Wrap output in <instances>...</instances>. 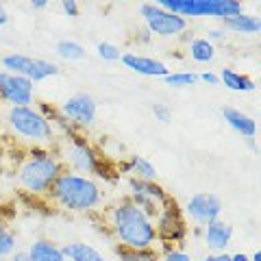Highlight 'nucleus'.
I'll use <instances>...</instances> for the list:
<instances>
[{
	"label": "nucleus",
	"mask_w": 261,
	"mask_h": 261,
	"mask_svg": "<svg viewBox=\"0 0 261 261\" xmlns=\"http://www.w3.org/2000/svg\"><path fill=\"white\" fill-rule=\"evenodd\" d=\"M3 70L5 72H13V74H20L24 79L33 81V83H42V81H48L59 74V65L42 59V57H29L22 53H9L5 55L3 59Z\"/></svg>",
	"instance_id": "nucleus-9"
},
{
	"label": "nucleus",
	"mask_w": 261,
	"mask_h": 261,
	"mask_svg": "<svg viewBox=\"0 0 261 261\" xmlns=\"http://www.w3.org/2000/svg\"><path fill=\"white\" fill-rule=\"evenodd\" d=\"M61 250H63V257L65 261H109L105 257V252H100L96 246L87 242H68V244H61Z\"/></svg>",
	"instance_id": "nucleus-19"
},
{
	"label": "nucleus",
	"mask_w": 261,
	"mask_h": 261,
	"mask_svg": "<svg viewBox=\"0 0 261 261\" xmlns=\"http://www.w3.org/2000/svg\"><path fill=\"white\" fill-rule=\"evenodd\" d=\"M218 79H220V85H224L226 89L238 92V94H252L257 89V83L248 74H242V72L233 68H222Z\"/></svg>",
	"instance_id": "nucleus-21"
},
{
	"label": "nucleus",
	"mask_w": 261,
	"mask_h": 261,
	"mask_svg": "<svg viewBox=\"0 0 261 261\" xmlns=\"http://www.w3.org/2000/svg\"><path fill=\"white\" fill-rule=\"evenodd\" d=\"M154 228H157V242H161L163 248L183 246V242L190 235L187 218L172 196L166 202V207L159 211V216L154 218Z\"/></svg>",
	"instance_id": "nucleus-7"
},
{
	"label": "nucleus",
	"mask_w": 261,
	"mask_h": 261,
	"mask_svg": "<svg viewBox=\"0 0 261 261\" xmlns=\"http://www.w3.org/2000/svg\"><path fill=\"white\" fill-rule=\"evenodd\" d=\"M55 152L59 154V159L63 161L65 170H72L76 174L83 176H98V178H109V166L100 150L96 146L85 140L83 133H68L61 135L55 144Z\"/></svg>",
	"instance_id": "nucleus-4"
},
{
	"label": "nucleus",
	"mask_w": 261,
	"mask_h": 261,
	"mask_svg": "<svg viewBox=\"0 0 261 261\" xmlns=\"http://www.w3.org/2000/svg\"><path fill=\"white\" fill-rule=\"evenodd\" d=\"M222 200H220V196L214 194V192H198L190 196V200L185 202L183 207V214L185 218L194 222L196 226H207L209 222H216V220L222 218Z\"/></svg>",
	"instance_id": "nucleus-12"
},
{
	"label": "nucleus",
	"mask_w": 261,
	"mask_h": 261,
	"mask_svg": "<svg viewBox=\"0 0 261 261\" xmlns=\"http://www.w3.org/2000/svg\"><path fill=\"white\" fill-rule=\"evenodd\" d=\"M113 255L118 261H159V250L146 248V250H133L113 244Z\"/></svg>",
	"instance_id": "nucleus-25"
},
{
	"label": "nucleus",
	"mask_w": 261,
	"mask_h": 261,
	"mask_svg": "<svg viewBox=\"0 0 261 261\" xmlns=\"http://www.w3.org/2000/svg\"><path fill=\"white\" fill-rule=\"evenodd\" d=\"M102 218H105V226L109 228L111 238L118 246L146 250V248H154V244H157L154 220L144 209L137 207L128 196L116 200L111 207L105 209Z\"/></svg>",
	"instance_id": "nucleus-1"
},
{
	"label": "nucleus",
	"mask_w": 261,
	"mask_h": 261,
	"mask_svg": "<svg viewBox=\"0 0 261 261\" xmlns=\"http://www.w3.org/2000/svg\"><path fill=\"white\" fill-rule=\"evenodd\" d=\"M207 39L209 42H222L226 39V31L220 27V29H207Z\"/></svg>",
	"instance_id": "nucleus-32"
},
{
	"label": "nucleus",
	"mask_w": 261,
	"mask_h": 261,
	"mask_svg": "<svg viewBox=\"0 0 261 261\" xmlns=\"http://www.w3.org/2000/svg\"><path fill=\"white\" fill-rule=\"evenodd\" d=\"M135 35H137V37H133V42H135V44H150V42H152V35L148 33V29H146V27L137 29V31H135Z\"/></svg>",
	"instance_id": "nucleus-31"
},
{
	"label": "nucleus",
	"mask_w": 261,
	"mask_h": 261,
	"mask_svg": "<svg viewBox=\"0 0 261 261\" xmlns=\"http://www.w3.org/2000/svg\"><path fill=\"white\" fill-rule=\"evenodd\" d=\"M220 116H222V120L226 122V124L231 126L238 135H242L244 140H252V137H257V120L252 116H248V113H244L242 109L222 107L220 109Z\"/></svg>",
	"instance_id": "nucleus-16"
},
{
	"label": "nucleus",
	"mask_w": 261,
	"mask_h": 261,
	"mask_svg": "<svg viewBox=\"0 0 261 261\" xmlns=\"http://www.w3.org/2000/svg\"><path fill=\"white\" fill-rule=\"evenodd\" d=\"M222 22V29L228 33H238V35H257L261 33V20L252 13H238V15H231V18H224L220 20Z\"/></svg>",
	"instance_id": "nucleus-20"
},
{
	"label": "nucleus",
	"mask_w": 261,
	"mask_h": 261,
	"mask_svg": "<svg viewBox=\"0 0 261 261\" xmlns=\"http://www.w3.org/2000/svg\"><path fill=\"white\" fill-rule=\"evenodd\" d=\"M128 198L140 209H144L152 220L159 216V211L166 207L170 200V194L163 190L157 181H140V178H128L126 181Z\"/></svg>",
	"instance_id": "nucleus-11"
},
{
	"label": "nucleus",
	"mask_w": 261,
	"mask_h": 261,
	"mask_svg": "<svg viewBox=\"0 0 261 261\" xmlns=\"http://www.w3.org/2000/svg\"><path fill=\"white\" fill-rule=\"evenodd\" d=\"M231 240H233V224L222 218L202 226V242H205V246L211 252H226Z\"/></svg>",
	"instance_id": "nucleus-15"
},
{
	"label": "nucleus",
	"mask_w": 261,
	"mask_h": 261,
	"mask_svg": "<svg viewBox=\"0 0 261 261\" xmlns=\"http://www.w3.org/2000/svg\"><path fill=\"white\" fill-rule=\"evenodd\" d=\"M187 53H190L192 61H196V63H209L216 59V44L209 42L207 37H194L190 42Z\"/></svg>",
	"instance_id": "nucleus-22"
},
{
	"label": "nucleus",
	"mask_w": 261,
	"mask_h": 261,
	"mask_svg": "<svg viewBox=\"0 0 261 261\" xmlns=\"http://www.w3.org/2000/svg\"><path fill=\"white\" fill-rule=\"evenodd\" d=\"M198 261H231V255L228 252H209Z\"/></svg>",
	"instance_id": "nucleus-33"
},
{
	"label": "nucleus",
	"mask_w": 261,
	"mask_h": 261,
	"mask_svg": "<svg viewBox=\"0 0 261 261\" xmlns=\"http://www.w3.org/2000/svg\"><path fill=\"white\" fill-rule=\"evenodd\" d=\"M120 61L126 70L135 72V74H140V76L163 79L170 72V68L163 61L154 59V57H148V55H140V53H122Z\"/></svg>",
	"instance_id": "nucleus-14"
},
{
	"label": "nucleus",
	"mask_w": 261,
	"mask_h": 261,
	"mask_svg": "<svg viewBox=\"0 0 261 261\" xmlns=\"http://www.w3.org/2000/svg\"><path fill=\"white\" fill-rule=\"evenodd\" d=\"M59 111L65 118V122H68L76 133H83V130L94 126L96 116H98V105H96V98L92 94L76 92L70 98H65Z\"/></svg>",
	"instance_id": "nucleus-10"
},
{
	"label": "nucleus",
	"mask_w": 261,
	"mask_h": 261,
	"mask_svg": "<svg viewBox=\"0 0 261 261\" xmlns=\"http://www.w3.org/2000/svg\"><path fill=\"white\" fill-rule=\"evenodd\" d=\"M5 124L15 140L29 144V148H33V146L55 148L57 140H59V135L48 122V118L33 105H29V107H9L5 113Z\"/></svg>",
	"instance_id": "nucleus-5"
},
{
	"label": "nucleus",
	"mask_w": 261,
	"mask_h": 261,
	"mask_svg": "<svg viewBox=\"0 0 261 261\" xmlns=\"http://www.w3.org/2000/svg\"><path fill=\"white\" fill-rule=\"evenodd\" d=\"M0 37H3V33H0Z\"/></svg>",
	"instance_id": "nucleus-40"
},
{
	"label": "nucleus",
	"mask_w": 261,
	"mask_h": 261,
	"mask_svg": "<svg viewBox=\"0 0 261 261\" xmlns=\"http://www.w3.org/2000/svg\"><path fill=\"white\" fill-rule=\"evenodd\" d=\"M15 250H18V233L9 222L0 220V261H7Z\"/></svg>",
	"instance_id": "nucleus-23"
},
{
	"label": "nucleus",
	"mask_w": 261,
	"mask_h": 261,
	"mask_svg": "<svg viewBox=\"0 0 261 261\" xmlns=\"http://www.w3.org/2000/svg\"><path fill=\"white\" fill-rule=\"evenodd\" d=\"M120 174H128V178H140V181H157V168L140 154H130L124 161H120L118 166Z\"/></svg>",
	"instance_id": "nucleus-17"
},
{
	"label": "nucleus",
	"mask_w": 261,
	"mask_h": 261,
	"mask_svg": "<svg viewBox=\"0 0 261 261\" xmlns=\"http://www.w3.org/2000/svg\"><path fill=\"white\" fill-rule=\"evenodd\" d=\"M198 81H202V83H207V85H220V79H218V74H214V72H200Z\"/></svg>",
	"instance_id": "nucleus-34"
},
{
	"label": "nucleus",
	"mask_w": 261,
	"mask_h": 261,
	"mask_svg": "<svg viewBox=\"0 0 261 261\" xmlns=\"http://www.w3.org/2000/svg\"><path fill=\"white\" fill-rule=\"evenodd\" d=\"M29 3H31V9L42 11V9H46V7L50 5V0H29Z\"/></svg>",
	"instance_id": "nucleus-35"
},
{
	"label": "nucleus",
	"mask_w": 261,
	"mask_h": 261,
	"mask_svg": "<svg viewBox=\"0 0 261 261\" xmlns=\"http://www.w3.org/2000/svg\"><path fill=\"white\" fill-rule=\"evenodd\" d=\"M55 53H57L59 59L70 61V63L72 61H83L87 57V50L79 42H74V39H61V42H57Z\"/></svg>",
	"instance_id": "nucleus-24"
},
{
	"label": "nucleus",
	"mask_w": 261,
	"mask_h": 261,
	"mask_svg": "<svg viewBox=\"0 0 261 261\" xmlns=\"http://www.w3.org/2000/svg\"><path fill=\"white\" fill-rule=\"evenodd\" d=\"M231 261H250V257L246 255V252H233Z\"/></svg>",
	"instance_id": "nucleus-38"
},
{
	"label": "nucleus",
	"mask_w": 261,
	"mask_h": 261,
	"mask_svg": "<svg viewBox=\"0 0 261 261\" xmlns=\"http://www.w3.org/2000/svg\"><path fill=\"white\" fill-rule=\"evenodd\" d=\"M148 3L161 7L170 13L181 18H216L224 20L244 11L242 0H148Z\"/></svg>",
	"instance_id": "nucleus-6"
},
{
	"label": "nucleus",
	"mask_w": 261,
	"mask_h": 261,
	"mask_svg": "<svg viewBox=\"0 0 261 261\" xmlns=\"http://www.w3.org/2000/svg\"><path fill=\"white\" fill-rule=\"evenodd\" d=\"M96 53H98V57H100L102 61H120V57H122L120 46L111 44V42H98Z\"/></svg>",
	"instance_id": "nucleus-27"
},
{
	"label": "nucleus",
	"mask_w": 261,
	"mask_h": 261,
	"mask_svg": "<svg viewBox=\"0 0 261 261\" xmlns=\"http://www.w3.org/2000/svg\"><path fill=\"white\" fill-rule=\"evenodd\" d=\"M250 257V261H261V250H255L252 255H248Z\"/></svg>",
	"instance_id": "nucleus-39"
},
{
	"label": "nucleus",
	"mask_w": 261,
	"mask_h": 261,
	"mask_svg": "<svg viewBox=\"0 0 261 261\" xmlns=\"http://www.w3.org/2000/svg\"><path fill=\"white\" fill-rule=\"evenodd\" d=\"M61 11L68 15V18H79V13H81L76 0H61Z\"/></svg>",
	"instance_id": "nucleus-30"
},
{
	"label": "nucleus",
	"mask_w": 261,
	"mask_h": 261,
	"mask_svg": "<svg viewBox=\"0 0 261 261\" xmlns=\"http://www.w3.org/2000/svg\"><path fill=\"white\" fill-rule=\"evenodd\" d=\"M7 261H31V259L27 257V252H24V250H15Z\"/></svg>",
	"instance_id": "nucleus-37"
},
{
	"label": "nucleus",
	"mask_w": 261,
	"mask_h": 261,
	"mask_svg": "<svg viewBox=\"0 0 261 261\" xmlns=\"http://www.w3.org/2000/svg\"><path fill=\"white\" fill-rule=\"evenodd\" d=\"M35 100V83L13 72L0 70V102L9 107H29Z\"/></svg>",
	"instance_id": "nucleus-13"
},
{
	"label": "nucleus",
	"mask_w": 261,
	"mask_h": 261,
	"mask_svg": "<svg viewBox=\"0 0 261 261\" xmlns=\"http://www.w3.org/2000/svg\"><path fill=\"white\" fill-rule=\"evenodd\" d=\"M163 83L168 87H174V89H185V87H194L198 83V74L196 72H187V70H178L172 72L170 70L166 76H163Z\"/></svg>",
	"instance_id": "nucleus-26"
},
{
	"label": "nucleus",
	"mask_w": 261,
	"mask_h": 261,
	"mask_svg": "<svg viewBox=\"0 0 261 261\" xmlns=\"http://www.w3.org/2000/svg\"><path fill=\"white\" fill-rule=\"evenodd\" d=\"M46 198L57 209L68 214H94L102 205V190L92 176L76 174L72 170H63L53 183Z\"/></svg>",
	"instance_id": "nucleus-2"
},
{
	"label": "nucleus",
	"mask_w": 261,
	"mask_h": 261,
	"mask_svg": "<svg viewBox=\"0 0 261 261\" xmlns=\"http://www.w3.org/2000/svg\"><path fill=\"white\" fill-rule=\"evenodd\" d=\"M140 18L144 20V27L148 29L152 37H178L190 29V20H185L176 13H170L152 3L140 5Z\"/></svg>",
	"instance_id": "nucleus-8"
},
{
	"label": "nucleus",
	"mask_w": 261,
	"mask_h": 261,
	"mask_svg": "<svg viewBox=\"0 0 261 261\" xmlns=\"http://www.w3.org/2000/svg\"><path fill=\"white\" fill-rule=\"evenodd\" d=\"M152 116L157 118V122H161V124H168V122L172 120V109H170L166 102H154L152 105Z\"/></svg>",
	"instance_id": "nucleus-29"
},
{
	"label": "nucleus",
	"mask_w": 261,
	"mask_h": 261,
	"mask_svg": "<svg viewBox=\"0 0 261 261\" xmlns=\"http://www.w3.org/2000/svg\"><path fill=\"white\" fill-rule=\"evenodd\" d=\"M7 24H9V11H7V9H5V5L0 3V29L7 27Z\"/></svg>",
	"instance_id": "nucleus-36"
},
{
	"label": "nucleus",
	"mask_w": 261,
	"mask_h": 261,
	"mask_svg": "<svg viewBox=\"0 0 261 261\" xmlns=\"http://www.w3.org/2000/svg\"><path fill=\"white\" fill-rule=\"evenodd\" d=\"M63 170L65 166L55 148L33 146L15 170V181L22 187V192L35 196V198H46V194L50 192L53 183Z\"/></svg>",
	"instance_id": "nucleus-3"
},
{
	"label": "nucleus",
	"mask_w": 261,
	"mask_h": 261,
	"mask_svg": "<svg viewBox=\"0 0 261 261\" xmlns=\"http://www.w3.org/2000/svg\"><path fill=\"white\" fill-rule=\"evenodd\" d=\"M31 261H65L61 244H57L50 238H37L29 244V248L24 250Z\"/></svg>",
	"instance_id": "nucleus-18"
},
{
	"label": "nucleus",
	"mask_w": 261,
	"mask_h": 261,
	"mask_svg": "<svg viewBox=\"0 0 261 261\" xmlns=\"http://www.w3.org/2000/svg\"><path fill=\"white\" fill-rule=\"evenodd\" d=\"M159 261H192V255L181 246H172V248H163L159 252Z\"/></svg>",
	"instance_id": "nucleus-28"
}]
</instances>
